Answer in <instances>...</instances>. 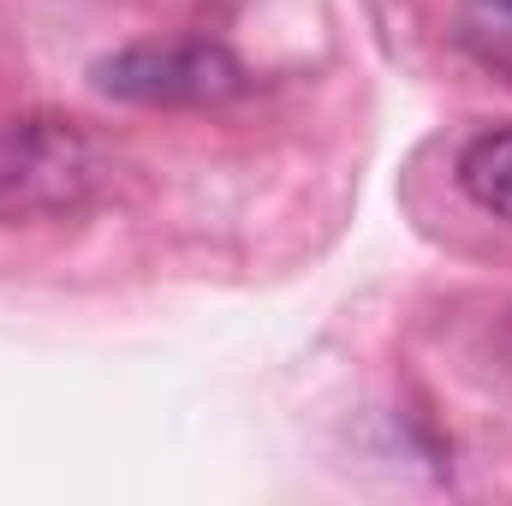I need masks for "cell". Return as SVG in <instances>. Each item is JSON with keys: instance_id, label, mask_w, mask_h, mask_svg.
Wrapping results in <instances>:
<instances>
[{"instance_id": "obj_1", "label": "cell", "mask_w": 512, "mask_h": 506, "mask_svg": "<svg viewBox=\"0 0 512 506\" xmlns=\"http://www.w3.org/2000/svg\"><path fill=\"white\" fill-rule=\"evenodd\" d=\"M96 90L137 108H215L245 90V66L227 42L167 36V42H131L96 60Z\"/></svg>"}, {"instance_id": "obj_2", "label": "cell", "mask_w": 512, "mask_h": 506, "mask_svg": "<svg viewBox=\"0 0 512 506\" xmlns=\"http://www.w3.org/2000/svg\"><path fill=\"white\" fill-rule=\"evenodd\" d=\"M96 185V143L72 120H6L0 126V221L60 215Z\"/></svg>"}, {"instance_id": "obj_3", "label": "cell", "mask_w": 512, "mask_h": 506, "mask_svg": "<svg viewBox=\"0 0 512 506\" xmlns=\"http://www.w3.org/2000/svg\"><path fill=\"white\" fill-rule=\"evenodd\" d=\"M459 185H465V197L483 215H495V221L512 227V131H483V137L465 143Z\"/></svg>"}, {"instance_id": "obj_4", "label": "cell", "mask_w": 512, "mask_h": 506, "mask_svg": "<svg viewBox=\"0 0 512 506\" xmlns=\"http://www.w3.org/2000/svg\"><path fill=\"white\" fill-rule=\"evenodd\" d=\"M489 6H495V12H507V18H512V0H489Z\"/></svg>"}]
</instances>
